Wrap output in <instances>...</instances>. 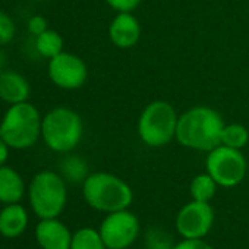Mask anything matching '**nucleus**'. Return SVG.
Wrapping results in <instances>:
<instances>
[{
	"label": "nucleus",
	"instance_id": "f257e3e1",
	"mask_svg": "<svg viewBox=\"0 0 249 249\" xmlns=\"http://www.w3.org/2000/svg\"><path fill=\"white\" fill-rule=\"evenodd\" d=\"M223 116L208 106H195L183 111L178 120L176 140L180 145L208 153L221 144Z\"/></svg>",
	"mask_w": 249,
	"mask_h": 249
},
{
	"label": "nucleus",
	"instance_id": "f03ea898",
	"mask_svg": "<svg viewBox=\"0 0 249 249\" xmlns=\"http://www.w3.org/2000/svg\"><path fill=\"white\" fill-rule=\"evenodd\" d=\"M82 194L91 208L107 214L126 210L134 201L131 186L119 176L107 172L88 175L82 185Z\"/></svg>",
	"mask_w": 249,
	"mask_h": 249
},
{
	"label": "nucleus",
	"instance_id": "7ed1b4c3",
	"mask_svg": "<svg viewBox=\"0 0 249 249\" xmlns=\"http://www.w3.org/2000/svg\"><path fill=\"white\" fill-rule=\"evenodd\" d=\"M41 122L40 111L31 103L12 104L0 122V138L9 148H30L41 137Z\"/></svg>",
	"mask_w": 249,
	"mask_h": 249
},
{
	"label": "nucleus",
	"instance_id": "20e7f679",
	"mask_svg": "<svg viewBox=\"0 0 249 249\" xmlns=\"http://www.w3.org/2000/svg\"><path fill=\"white\" fill-rule=\"evenodd\" d=\"M84 135L81 116L69 107H54L41 122V137L46 145L56 153H69L78 147Z\"/></svg>",
	"mask_w": 249,
	"mask_h": 249
},
{
	"label": "nucleus",
	"instance_id": "39448f33",
	"mask_svg": "<svg viewBox=\"0 0 249 249\" xmlns=\"http://www.w3.org/2000/svg\"><path fill=\"white\" fill-rule=\"evenodd\" d=\"M178 120L179 116L170 103L164 100L151 101L140 114L137 124L138 137L148 147H164L176 138Z\"/></svg>",
	"mask_w": 249,
	"mask_h": 249
},
{
	"label": "nucleus",
	"instance_id": "423d86ee",
	"mask_svg": "<svg viewBox=\"0 0 249 249\" xmlns=\"http://www.w3.org/2000/svg\"><path fill=\"white\" fill-rule=\"evenodd\" d=\"M33 211L40 218H57L68 201L65 179L50 170L37 173L28 189Z\"/></svg>",
	"mask_w": 249,
	"mask_h": 249
},
{
	"label": "nucleus",
	"instance_id": "0eeeda50",
	"mask_svg": "<svg viewBox=\"0 0 249 249\" xmlns=\"http://www.w3.org/2000/svg\"><path fill=\"white\" fill-rule=\"evenodd\" d=\"M205 169L218 186L234 188L245 179L248 161L240 150L220 144L214 150L208 151Z\"/></svg>",
	"mask_w": 249,
	"mask_h": 249
},
{
	"label": "nucleus",
	"instance_id": "6e6552de",
	"mask_svg": "<svg viewBox=\"0 0 249 249\" xmlns=\"http://www.w3.org/2000/svg\"><path fill=\"white\" fill-rule=\"evenodd\" d=\"M140 220L128 208L108 213L100 224V236L107 249H126L140 234Z\"/></svg>",
	"mask_w": 249,
	"mask_h": 249
},
{
	"label": "nucleus",
	"instance_id": "1a4fd4ad",
	"mask_svg": "<svg viewBox=\"0 0 249 249\" xmlns=\"http://www.w3.org/2000/svg\"><path fill=\"white\" fill-rule=\"evenodd\" d=\"M214 223V211L210 202L192 199L185 204L176 217V229L183 239H204Z\"/></svg>",
	"mask_w": 249,
	"mask_h": 249
},
{
	"label": "nucleus",
	"instance_id": "9d476101",
	"mask_svg": "<svg viewBox=\"0 0 249 249\" xmlns=\"http://www.w3.org/2000/svg\"><path fill=\"white\" fill-rule=\"evenodd\" d=\"M47 72L52 82L62 89H78L88 78L85 62L76 54L66 52L49 59Z\"/></svg>",
	"mask_w": 249,
	"mask_h": 249
},
{
	"label": "nucleus",
	"instance_id": "9b49d317",
	"mask_svg": "<svg viewBox=\"0 0 249 249\" xmlns=\"http://www.w3.org/2000/svg\"><path fill=\"white\" fill-rule=\"evenodd\" d=\"M141 34V24L132 12H117L108 25L110 41L117 49H131L137 46Z\"/></svg>",
	"mask_w": 249,
	"mask_h": 249
},
{
	"label": "nucleus",
	"instance_id": "f8f14e48",
	"mask_svg": "<svg viewBox=\"0 0 249 249\" xmlns=\"http://www.w3.org/2000/svg\"><path fill=\"white\" fill-rule=\"evenodd\" d=\"M72 236L57 218H41L36 227V239L41 249H71Z\"/></svg>",
	"mask_w": 249,
	"mask_h": 249
},
{
	"label": "nucleus",
	"instance_id": "ddd939ff",
	"mask_svg": "<svg viewBox=\"0 0 249 249\" xmlns=\"http://www.w3.org/2000/svg\"><path fill=\"white\" fill-rule=\"evenodd\" d=\"M30 92V84L21 73L15 71H3L0 73V100L12 106L27 101Z\"/></svg>",
	"mask_w": 249,
	"mask_h": 249
},
{
	"label": "nucleus",
	"instance_id": "4468645a",
	"mask_svg": "<svg viewBox=\"0 0 249 249\" xmlns=\"http://www.w3.org/2000/svg\"><path fill=\"white\" fill-rule=\"evenodd\" d=\"M28 226V214L18 202L6 204L0 211V234L5 237H17L25 231Z\"/></svg>",
	"mask_w": 249,
	"mask_h": 249
},
{
	"label": "nucleus",
	"instance_id": "2eb2a0df",
	"mask_svg": "<svg viewBox=\"0 0 249 249\" xmlns=\"http://www.w3.org/2000/svg\"><path fill=\"white\" fill-rule=\"evenodd\" d=\"M25 192V185L21 175L6 166L0 167V202L15 204Z\"/></svg>",
	"mask_w": 249,
	"mask_h": 249
},
{
	"label": "nucleus",
	"instance_id": "dca6fc26",
	"mask_svg": "<svg viewBox=\"0 0 249 249\" xmlns=\"http://www.w3.org/2000/svg\"><path fill=\"white\" fill-rule=\"evenodd\" d=\"M36 49L43 57L52 59L63 52V38L57 31L47 30L36 37Z\"/></svg>",
	"mask_w": 249,
	"mask_h": 249
},
{
	"label": "nucleus",
	"instance_id": "f3484780",
	"mask_svg": "<svg viewBox=\"0 0 249 249\" xmlns=\"http://www.w3.org/2000/svg\"><path fill=\"white\" fill-rule=\"evenodd\" d=\"M217 186L218 185L208 173H201L192 179L189 191H191L192 199L201 201V202H210L215 195Z\"/></svg>",
	"mask_w": 249,
	"mask_h": 249
},
{
	"label": "nucleus",
	"instance_id": "a211bd4d",
	"mask_svg": "<svg viewBox=\"0 0 249 249\" xmlns=\"http://www.w3.org/2000/svg\"><path fill=\"white\" fill-rule=\"evenodd\" d=\"M221 144L230 148L242 150L249 144V131L240 123H227L221 132Z\"/></svg>",
	"mask_w": 249,
	"mask_h": 249
},
{
	"label": "nucleus",
	"instance_id": "6ab92c4d",
	"mask_svg": "<svg viewBox=\"0 0 249 249\" xmlns=\"http://www.w3.org/2000/svg\"><path fill=\"white\" fill-rule=\"evenodd\" d=\"M71 249H107L100 231L92 227H82L72 236Z\"/></svg>",
	"mask_w": 249,
	"mask_h": 249
},
{
	"label": "nucleus",
	"instance_id": "aec40b11",
	"mask_svg": "<svg viewBox=\"0 0 249 249\" xmlns=\"http://www.w3.org/2000/svg\"><path fill=\"white\" fill-rule=\"evenodd\" d=\"M62 172H63V175L69 180L76 182V180H81V179L85 178V175H87V166L78 157H68L62 163Z\"/></svg>",
	"mask_w": 249,
	"mask_h": 249
},
{
	"label": "nucleus",
	"instance_id": "412c9836",
	"mask_svg": "<svg viewBox=\"0 0 249 249\" xmlns=\"http://www.w3.org/2000/svg\"><path fill=\"white\" fill-rule=\"evenodd\" d=\"M15 34H17L15 22L6 12L0 11V46H5V44L11 43L14 40Z\"/></svg>",
	"mask_w": 249,
	"mask_h": 249
},
{
	"label": "nucleus",
	"instance_id": "4be33fe9",
	"mask_svg": "<svg viewBox=\"0 0 249 249\" xmlns=\"http://www.w3.org/2000/svg\"><path fill=\"white\" fill-rule=\"evenodd\" d=\"M148 249H173L172 239L160 229H151L147 234Z\"/></svg>",
	"mask_w": 249,
	"mask_h": 249
},
{
	"label": "nucleus",
	"instance_id": "5701e85b",
	"mask_svg": "<svg viewBox=\"0 0 249 249\" xmlns=\"http://www.w3.org/2000/svg\"><path fill=\"white\" fill-rule=\"evenodd\" d=\"M104 2L116 12H134L142 0H104Z\"/></svg>",
	"mask_w": 249,
	"mask_h": 249
},
{
	"label": "nucleus",
	"instance_id": "b1692460",
	"mask_svg": "<svg viewBox=\"0 0 249 249\" xmlns=\"http://www.w3.org/2000/svg\"><path fill=\"white\" fill-rule=\"evenodd\" d=\"M49 28H47L46 18H43L40 15H36V17L30 18V21H28V31H30V34H33L34 37H38L40 34H43Z\"/></svg>",
	"mask_w": 249,
	"mask_h": 249
},
{
	"label": "nucleus",
	"instance_id": "393cba45",
	"mask_svg": "<svg viewBox=\"0 0 249 249\" xmlns=\"http://www.w3.org/2000/svg\"><path fill=\"white\" fill-rule=\"evenodd\" d=\"M173 249H213V246L202 239H183L182 242L176 243Z\"/></svg>",
	"mask_w": 249,
	"mask_h": 249
},
{
	"label": "nucleus",
	"instance_id": "a878e982",
	"mask_svg": "<svg viewBox=\"0 0 249 249\" xmlns=\"http://www.w3.org/2000/svg\"><path fill=\"white\" fill-rule=\"evenodd\" d=\"M8 157H9V145L0 138V167L5 166Z\"/></svg>",
	"mask_w": 249,
	"mask_h": 249
},
{
	"label": "nucleus",
	"instance_id": "bb28decb",
	"mask_svg": "<svg viewBox=\"0 0 249 249\" xmlns=\"http://www.w3.org/2000/svg\"><path fill=\"white\" fill-rule=\"evenodd\" d=\"M3 72V68H2V62H0V73Z\"/></svg>",
	"mask_w": 249,
	"mask_h": 249
}]
</instances>
